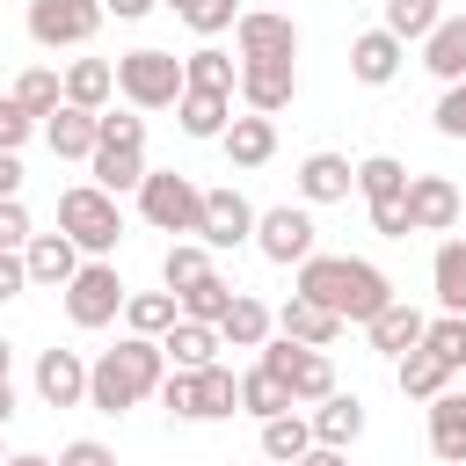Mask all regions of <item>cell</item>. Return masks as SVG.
<instances>
[{
    "instance_id": "1",
    "label": "cell",
    "mask_w": 466,
    "mask_h": 466,
    "mask_svg": "<svg viewBox=\"0 0 466 466\" xmlns=\"http://www.w3.org/2000/svg\"><path fill=\"white\" fill-rule=\"evenodd\" d=\"M291 291L313 299V306H328L342 328H350V320L364 328L379 306H393V277H386L379 262H364V255H320V248L299 262V284H291Z\"/></svg>"
},
{
    "instance_id": "2",
    "label": "cell",
    "mask_w": 466,
    "mask_h": 466,
    "mask_svg": "<svg viewBox=\"0 0 466 466\" xmlns=\"http://www.w3.org/2000/svg\"><path fill=\"white\" fill-rule=\"evenodd\" d=\"M160 379H167L160 342L124 335L116 350H102V357L87 364V408H95V415H124V408H138L146 393H160Z\"/></svg>"
},
{
    "instance_id": "3",
    "label": "cell",
    "mask_w": 466,
    "mask_h": 466,
    "mask_svg": "<svg viewBox=\"0 0 466 466\" xmlns=\"http://www.w3.org/2000/svg\"><path fill=\"white\" fill-rule=\"evenodd\" d=\"M87 175H95V189H109V197H124V189H138L146 182V116H95V153H87Z\"/></svg>"
},
{
    "instance_id": "4",
    "label": "cell",
    "mask_w": 466,
    "mask_h": 466,
    "mask_svg": "<svg viewBox=\"0 0 466 466\" xmlns=\"http://www.w3.org/2000/svg\"><path fill=\"white\" fill-rule=\"evenodd\" d=\"M58 233L80 248V255H109L116 240H124V211H116V197L109 189H95V182H73V189H58Z\"/></svg>"
},
{
    "instance_id": "5",
    "label": "cell",
    "mask_w": 466,
    "mask_h": 466,
    "mask_svg": "<svg viewBox=\"0 0 466 466\" xmlns=\"http://www.w3.org/2000/svg\"><path fill=\"white\" fill-rule=\"evenodd\" d=\"M116 95H124L131 109H175V102H182V58H175V51H153V44L124 51V58H116Z\"/></svg>"
},
{
    "instance_id": "6",
    "label": "cell",
    "mask_w": 466,
    "mask_h": 466,
    "mask_svg": "<svg viewBox=\"0 0 466 466\" xmlns=\"http://www.w3.org/2000/svg\"><path fill=\"white\" fill-rule=\"evenodd\" d=\"M357 189H364V204H371V233L379 240H408L415 226H408V167L393 160V153H364L357 160Z\"/></svg>"
},
{
    "instance_id": "7",
    "label": "cell",
    "mask_w": 466,
    "mask_h": 466,
    "mask_svg": "<svg viewBox=\"0 0 466 466\" xmlns=\"http://www.w3.org/2000/svg\"><path fill=\"white\" fill-rule=\"evenodd\" d=\"M160 400H167V415H182V422H226V415L240 408V393H233V371H226V364L167 371V379H160Z\"/></svg>"
},
{
    "instance_id": "8",
    "label": "cell",
    "mask_w": 466,
    "mask_h": 466,
    "mask_svg": "<svg viewBox=\"0 0 466 466\" xmlns=\"http://www.w3.org/2000/svg\"><path fill=\"white\" fill-rule=\"evenodd\" d=\"M138 218H146L153 233H197L204 189H197L189 175H175V167H146V182H138Z\"/></svg>"
},
{
    "instance_id": "9",
    "label": "cell",
    "mask_w": 466,
    "mask_h": 466,
    "mask_svg": "<svg viewBox=\"0 0 466 466\" xmlns=\"http://www.w3.org/2000/svg\"><path fill=\"white\" fill-rule=\"evenodd\" d=\"M291 400H328L335 393V357L328 350H306V342H284V335H269L262 342V357H255Z\"/></svg>"
},
{
    "instance_id": "10",
    "label": "cell",
    "mask_w": 466,
    "mask_h": 466,
    "mask_svg": "<svg viewBox=\"0 0 466 466\" xmlns=\"http://www.w3.org/2000/svg\"><path fill=\"white\" fill-rule=\"evenodd\" d=\"M124 299H131V291H124L116 262H80V269H73V284H66V320L95 335V328H109V320L124 313Z\"/></svg>"
},
{
    "instance_id": "11",
    "label": "cell",
    "mask_w": 466,
    "mask_h": 466,
    "mask_svg": "<svg viewBox=\"0 0 466 466\" xmlns=\"http://www.w3.org/2000/svg\"><path fill=\"white\" fill-rule=\"evenodd\" d=\"M233 44H240V66H299V22L277 7H240Z\"/></svg>"
},
{
    "instance_id": "12",
    "label": "cell",
    "mask_w": 466,
    "mask_h": 466,
    "mask_svg": "<svg viewBox=\"0 0 466 466\" xmlns=\"http://www.w3.org/2000/svg\"><path fill=\"white\" fill-rule=\"evenodd\" d=\"M255 248L277 262V269H299L313 255V211L306 204H269L255 211Z\"/></svg>"
},
{
    "instance_id": "13",
    "label": "cell",
    "mask_w": 466,
    "mask_h": 466,
    "mask_svg": "<svg viewBox=\"0 0 466 466\" xmlns=\"http://www.w3.org/2000/svg\"><path fill=\"white\" fill-rule=\"evenodd\" d=\"M95 29H102V0H29V44L44 51L87 44Z\"/></svg>"
},
{
    "instance_id": "14",
    "label": "cell",
    "mask_w": 466,
    "mask_h": 466,
    "mask_svg": "<svg viewBox=\"0 0 466 466\" xmlns=\"http://www.w3.org/2000/svg\"><path fill=\"white\" fill-rule=\"evenodd\" d=\"M197 240H204V248H240V240H255V204H248L233 182H226V189H204Z\"/></svg>"
},
{
    "instance_id": "15",
    "label": "cell",
    "mask_w": 466,
    "mask_h": 466,
    "mask_svg": "<svg viewBox=\"0 0 466 466\" xmlns=\"http://www.w3.org/2000/svg\"><path fill=\"white\" fill-rule=\"evenodd\" d=\"M408 226L415 233L459 226V182L451 175H408Z\"/></svg>"
},
{
    "instance_id": "16",
    "label": "cell",
    "mask_w": 466,
    "mask_h": 466,
    "mask_svg": "<svg viewBox=\"0 0 466 466\" xmlns=\"http://www.w3.org/2000/svg\"><path fill=\"white\" fill-rule=\"evenodd\" d=\"M36 400L44 408H80L87 400V357L80 350H44L36 357Z\"/></svg>"
},
{
    "instance_id": "17",
    "label": "cell",
    "mask_w": 466,
    "mask_h": 466,
    "mask_svg": "<svg viewBox=\"0 0 466 466\" xmlns=\"http://www.w3.org/2000/svg\"><path fill=\"white\" fill-rule=\"evenodd\" d=\"M269 320H277V335H284V342H306V350H335V335H342V320H335L328 306L299 299V291H291V299H284Z\"/></svg>"
},
{
    "instance_id": "18",
    "label": "cell",
    "mask_w": 466,
    "mask_h": 466,
    "mask_svg": "<svg viewBox=\"0 0 466 466\" xmlns=\"http://www.w3.org/2000/svg\"><path fill=\"white\" fill-rule=\"evenodd\" d=\"M306 422H313V444H328V451H350V444L364 437V400L335 386L328 400H313V415H306Z\"/></svg>"
},
{
    "instance_id": "19",
    "label": "cell",
    "mask_w": 466,
    "mask_h": 466,
    "mask_svg": "<svg viewBox=\"0 0 466 466\" xmlns=\"http://www.w3.org/2000/svg\"><path fill=\"white\" fill-rule=\"evenodd\" d=\"M240 102L255 109V116H277V109H291V95H299V66H240Z\"/></svg>"
},
{
    "instance_id": "20",
    "label": "cell",
    "mask_w": 466,
    "mask_h": 466,
    "mask_svg": "<svg viewBox=\"0 0 466 466\" xmlns=\"http://www.w3.org/2000/svg\"><path fill=\"white\" fill-rule=\"evenodd\" d=\"M22 269H29V284H51V291H66V284H73V269H80V248H73L66 233H29V248H22Z\"/></svg>"
},
{
    "instance_id": "21",
    "label": "cell",
    "mask_w": 466,
    "mask_h": 466,
    "mask_svg": "<svg viewBox=\"0 0 466 466\" xmlns=\"http://www.w3.org/2000/svg\"><path fill=\"white\" fill-rule=\"evenodd\" d=\"M422 328H430V320H422V306H408V299H393V306H379V313L364 320V335H371L379 357H408V350L422 342Z\"/></svg>"
},
{
    "instance_id": "22",
    "label": "cell",
    "mask_w": 466,
    "mask_h": 466,
    "mask_svg": "<svg viewBox=\"0 0 466 466\" xmlns=\"http://www.w3.org/2000/svg\"><path fill=\"white\" fill-rule=\"evenodd\" d=\"M400 58H408V44H400V36H386V29L350 36V73H357L364 87H386V80L400 73Z\"/></svg>"
},
{
    "instance_id": "23",
    "label": "cell",
    "mask_w": 466,
    "mask_h": 466,
    "mask_svg": "<svg viewBox=\"0 0 466 466\" xmlns=\"http://www.w3.org/2000/svg\"><path fill=\"white\" fill-rule=\"evenodd\" d=\"M218 146H226V160L233 167H262V160H277V116H233L226 131H218Z\"/></svg>"
},
{
    "instance_id": "24",
    "label": "cell",
    "mask_w": 466,
    "mask_h": 466,
    "mask_svg": "<svg viewBox=\"0 0 466 466\" xmlns=\"http://www.w3.org/2000/svg\"><path fill=\"white\" fill-rule=\"evenodd\" d=\"M350 189H357V167L342 153H306L299 160V197L306 204H342Z\"/></svg>"
},
{
    "instance_id": "25",
    "label": "cell",
    "mask_w": 466,
    "mask_h": 466,
    "mask_svg": "<svg viewBox=\"0 0 466 466\" xmlns=\"http://www.w3.org/2000/svg\"><path fill=\"white\" fill-rule=\"evenodd\" d=\"M58 87H66V102H73V109L102 116V109H109V95H116V66H109V58H73Z\"/></svg>"
},
{
    "instance_id": "26",
    "label": "cell",
    "mask_w": 466,
    "mask_h": 466,
    "mask_svg": "<svg viewBox=\"0 0 466 466\" xmlns=\"http://www.w3.org/2000/svg\"><path fill=\"white\" fill-rule=\"evenodd\" d=\"M218 328H204V320H175L167 335H160V357L175 364V371H204V364H218Z\"/></svg>"
},
{
    "instance_id": "27",
    "label": "cell",
    "mask_w": 466,
    "mask_h": 466,
    "mask_svg": "<svg viewBox=\"0 0 466 466\" xmlns=\"http://www.w3.org/2000/svg\"><path fill=\"white\" fill-rule=\"evenodd\" d=\"M430 451L444 466H466V393H451V386L430 400Z\"/></svg>"
},
{
    "instance_id": "28",
    "label": "cell",
    "mask_w": 466,
    "mask_h": 466,
    "mask_svg": "<svg viewBox=\"0 0 466 466\" xmlns=\"http://www.w3.org/2000/svg\"><path fill=\"white\" fill-rule=\"evenodd\" d=\"M422 66L451 87V80H466V15H444L430 36H422Z\"/></svg>"
},
{
    "instance_id": "29",
    "label": "cell",
    "mask_w": 466,
    "mask_h": 466,
    "mask_svg": "<svg viewBox=\"0 0 466 466\" xmlns=\"http://www.w3.org/2000/svg\"><path fill=\"white\" fill-rule=\"evenodd\" d=\"M44 146H51L58 160H87V153H95V116L73 109V102H58V109L44 116Z\"/></svg>"
},
{
    "instance_id": "30",
    "label": "cell",
    "mask_w": 466,
    "mask_h": 466,
    "mask_svg": "<svg viewBox=\"0 0 466 466\" xmlns=\"http://www.w3.org/2000/svg\"><path fill=\"white\" fill-rule=\"evenodd\" d=\"M269 306L262 299H248V291H233V306H226V320H218V342H233V350H262L269 342Z\"/></svg>"
},
{
    "instance_id": "31",
    "label": "cell",
    "mask_w": 466,
    "mask_h": 466,
    "mask_svg": "<svg viewBox=\"0 0 466 466\" xmlns=\"http://www.w3.org/2000/svg\"><path fill=\"white\" fill-rule=\"evenodd\" d=\"M393 386H400L408 400H437V393L451 386V364H437V357H430V350L415 342L408 357H393Z\"/></svg>"
},
{
    "instance_id": "32",
    "label": "cell",
    "mask_w": 466,
    "mask_h": 466,
    "mask_svg": "<svg viewBox=\"0 0 466 466\" xmlns=\"http://www.w3.org/2000/svg\"><path fill=\"white\" fill-rule=\"evenodd\" d=\"M233 80H240V66H233L218 44H197V51L182 58V87H197V95H233Z\"/></svg>"
},
{
    "instance_id": "33",
    "label": "cell",
    "mask_w": 466,
    "mask_h": 466,
    "mask_svg": "<svg viewBox=\"0 0 466 466\" xmlns=\"http://www.w3.org/2000/svg\"><path fill=\"white\" fill-rule=\"evenodd\" d=\"M233 393H240V415H255V422H269V415H291V408H299V400H291L262 364H248V371L233 379Z\"/></svg>"
},
{
    "instance_id": "34",
    "label": "cell",
    "mask_w": 466,
    "mask_h": 466,
    "mask_svg": "<svg viewBox=\"0 0 466 466\" xmlns=\"http://www.w3.org/2000/svg\"><path fill=\"white\" fill-rule=\"evenodd\" d=\"M175 116H182V131H189V138H218V131L233 124V95H197V87H182Z\"/></svg>"
},
{
    "instance_id": "35",
    "label": "cell",
    "mask_w": 466,
    "mask_h": 466,
    "mask_svg": "<svg viewBox=\"0 0 466 466\" xmlns=\"http://www.w3.org/2000/svg\"><path fill=\"white\" fill-rule=\"evenodd\" d=\"M226 306H233V284H226L218 269H211V277H197L189 291H175V313H182V320H204V328H218V320H226Z\"/></svg>"
},
{
    "instance_id": "36",
    "label": "cell",
    "mask_w": 466,
    "mask_h": 466,
    "mask_svg": "<svg viewBox=\"0 0 466 466\" xmlns=\"http://www.w3.org/2000/svg\"><path fill=\"white\" fill-rule=\"evenodd\" d=\"M175 320H182V313H175V291H131V299H124V328L146 335V342H160Z\"/></svg>"
},
{
    "instance_id": "37",
    "label": "cell",
    "mask_w": 466,
    "mask_h": 466,
    "mask_svg": "<svg viewBox=\"0 0 466 466\" xmlns=\"http://www.w3.org/2000/svg\"><path fill=\"white\" fill-rule=\"evenodd\" d=\"M313 451V422L306 415H269L262 422V459L269 466H291V459H306Z\"/></svg>"
},
{
    "instance_id": "38",
    "label": "cell",
    "mask_w": 466,
    "mask_h": 466,
    "mask_svg": "<svg viewBox=\"0 0 466 466\" xmlns=\"http://www.w3.org/2000/svg\"><path fill=\"white\" fill-rule=\"evenodd\" d=\"M430 284H437V306L444 313H466V240H444L430 255Z\"/></svg>"
},
{
    "instance_id": "39",
    "label": "cell",
    "mask_w": 466,
    "mask_h": 466,
    "mask_svg": "<svg viewBox=\"0 0 466 466\" xmlns=\"http://www.w3.org/2000/svg\"><path fill=\"white\" fill-rule=\"evenodd\" d=\"M444 22V0H386V36H400V44H422L430 29Z\"/></svg>"
},
{
    "instance_id": "40",
    "label": "cell",
    "mask_w": 466,
    "mask_h": 466,
    "mask_svg": "<svg viewBox=\"0 0 466 466\" xmlns=\"http://www.w3.org/2000/svg\"><path fill=\"white\" fill-rule=\"evenodd\" d=\"M197 277H211V248H204V240H175V248L160 255V284H167V291H189Z\"/></svg>"
},
{
    "instance_id": "41",
    "label": "cell",
    "mask_w": 466,
    "mask_h": 466,
    "mask_svg": "<svg viewBox=\"0 0 466 466\" xmlns=\"http://www.w3.org/2000/svg\"><path fill=\"white\" fill-rule=\"evenodd\" d=\"M422 350H430L437 364H451V371H466V313H437V320L422 328Z\"/></svg>"
},
{
    "instance_id": "42",
    "label": "cell",
    "mask_w": 466,
    "mask_h": 466,
    "mask_svg": "<svg viewBox=\"0 0 466 466\" xmlns=\"http://www.w3.org/2000/svg\"><path fill=\"white\" fill-rule=\"evenodd\" d=\"M15 102H22V109H29V116L44 124V116H51L58 102H66V87H58V73H51V66H29V73L15 80Z\"/></svg>"
},
{
    "instance_id": "43",
    "label": "cell",
    "mask_w": 466,
    "mask_h": 466,
    "mask_svg": "<svg viewBox=\"0 0 466 466\" xmlns=\"http://www.w3.org/2000/svg\"><path fill=\"white\" fill-rule=\"evenodd\" d=\"M182 22H189L197 36H218V29H233V22H240V0H197Z\"/></svg>"
},
{
    "instance_id": "44",
    "label": "cell",
    "mask_w": 466,
    "mask_h": 466,
    "mask_svg": "<svg viewBox=\"0 0 466 466\" xmlns=\"http://www.w3.org/2000/svg\"><path fill=\"white\" fill-rule=\"evenodd\" d=\"M430 124H437L444 138H466V80H451V87L437 95V109H430Z\"/></svg>"
},
{
    "instance_id": "45",
    "label": "cell",
    "mask_w": 466,
    "mask_h": 466,
    "mask_svg": "<svg viewBox=\"0 0 466 466\" xmlns=\"http://www.w3.org/2000/svg\"><path fill=\"white\" fill-rule=\"evenodd\" d=\"M29 248V211L22 197H0V255H22Z\"/></svg>"
},
{
    "instance_id": "46",
    "label": "cell",
    "mask_w": 466,
    "mask_h": 466,
    "mask_svg": "<svg viewBox=\"0 0 466 466\" xmlns=\"http://www.w3.org/2000/svg\"><path fill=\"white\" fill-rule=\"evenodd\" d=\"M36 131V116L15 102V95H0V153H22V138Z\"/></svg>"
},
{
    "instance_id": "47",
    "label": "cell",
    "mask_w": 466,
    "mask_h": 466,
    "mask_svg": "<svg viewBox=\"0 0 466 466\" xmlns=\"http://www.w3.org/2000/svg\"><path fill=\"white\" fill-rule=\"evenodd\" d=\"M51 466H116V451H109L102 437H73V444H66Z\"/></svg>"
},
{
    "instance_id": "48",
    "label": "cell",
    "mask_w": 466,
    "mask_h": 466,
    "mask_svg": "<svg viewBox=\"0 0 466 466\" xmlns=\"http://www.w3.org/2000/svg\"><path fill=\"white\" fill-rule=\"evenodd\" d=\"M29 291V269H22V255H0V306L7 299H22Z\"/></svg>"
},
{
    "instance_id": "49",
    "label": "cell",
    "mask_w": 466,
    "mask_h": 466,
    "mask_svg": "<svg viewBox=\"0 0 466 466\" xmlns=\"http://www.w3.org/2000/svg\"><path fill=\"white\" fill-rule=\"evenodd\" d=\"M0 197H22V153H0Z\"/></svg>"
},
{
    "instance_id": "50",
    "label": "cell",
    "mask_w": 466,
    "mask_h": 466,
    "mask_svg": "<svg viewBox=\"0 0 466 466\" xmlns=\"http://www.w3.org/2000/svg\"><path fill=\"white\" fill-rule=\"evenodd\" d=\"M102 15H116V22H138V15H153V0H102Z\"/></svg>"
},
{
    "instance_id": "51",
    "label": "cell",
    "mask_w": 466,
    "mask_h": 466,
    "mask_svg": "<svg viewBox=\"0 0 466 466\" xmlns=\"http://www.w3.org/2000/svg\"><path fill=\"white\" fill-rule=\"evenodd\" d=\"M291 466H350V459H342V451H328V444H313V451H306V459H291Z\"/></svg>"
},
{
    "instance_id": "52",
    "label": "cell",
    "mask_w": 466,
    "mask_h": 466,
    "mask_svg": "<svg viewBox=\"0 0 466 466\" xmlns=\"http://www.w3.org/2000/svg\"><path fill=\"white\" fill-rule=\"evenodd\" d=\"M15 422V379H0V430Z\"/></svg>"
},
{
    "instance_id": "53",
    "label": "cell",
    "mask_w": 466,
    "mask_h": 466,
    "mask_svg": "<svg viewBox=\"0 0 466 466\" xmlns=\"http://www.w3.org/2000/svg\"><path fill=\"white\" fill-rule=\"evenodd\" d=\"M7 466H51L44 451H7Z\"/></svg>"
},
{
    "instance_id": "54",
    "label": "cell",
    "mask_w": 466,
    "mask_h": 466,
    "mask_svg": "<svg viewBox=\"0 0 466 466\" xmlns=\"http://www.w3.org/2000/svg\"><path fill=\"white\" fill-rule=\"evenodd\" d=\"M167 7H175V15H189V7H197V0H167Z\"/></svg>"
},
{
    "instance_id": "55",
    "label": "cell",
    "mask_w": 466,
    "mask_h": 466,
    "mask_svg": "<svg viewBox=\"0 0 466 466\" xmlns=\"http://www.w3.org/2000/svg\"><path fill=\"white\" fill-rule=\"evenodd\" d=\"M0 379H7V335H0Z\"/></svg>"
},
{
    "instance_id": "56",
    "label": "cell",
    "mask_w": 466,
    "mask_h": 466,
    "mask_svg": "<svg viewBox=\"0 0 466 466\" xmlns=\"http://www.w3.org/2000/svg\"><path fill=\"white\" fill-rule=\"evenodd\" d=\"M0 466H7V451H0Z\"/></svg>"
}]
</instances>
